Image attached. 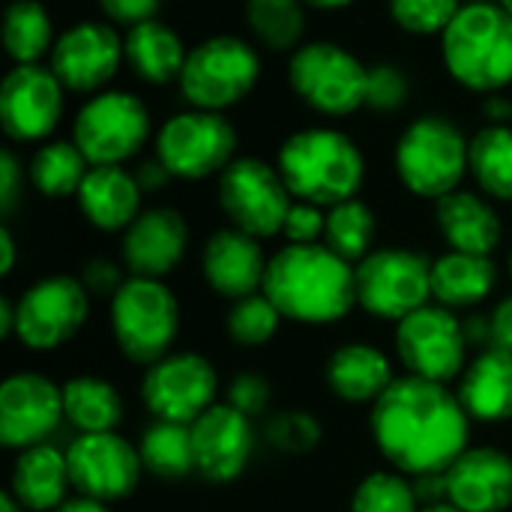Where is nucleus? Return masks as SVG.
Returning a JSON list of instances; mask_svg holds the SVG:
<instances>
[{"instance_id": "obj_1", "label": "nucleus", "mask_w": 512, "mask_h": 512, "mask_svg": "<svg viewBox=\"0 0 512 512\" xmlns=\"http://www.w3.org/2000/svg\"><path fill=\"white\" fill-rule=\"evenodd\" d=\"M471 423L447 384L414 375L396 378L369 414L378 453L405 477L444 474L471 447Z\"/></svg>"}, {"instance_id": "obj_2", "label": "nucleus", "mask_w": 512, "mask_h": 512, "mask_svg": "<svg viewBox=\"0 0 512 512\" xmlns=\"http://www.w3.org/2000/svg\"><path fill=\"white\" fill-rule=\"evenodd\" d=\"M264 294L285 321L327 327L357 306V267L324 243L285 246L267 264Z\"/></svg>"}, {"instance_id": "obj_3", "label": "nucleus", "mask_w": 512, "mask_h": 512, "mask_svg": "<svg viewBox=\"0 0 512 512\" xmlns=\"http://www.w3.org/2000/svg\"><path fill=\"white\" fill-rule=\"evenodd\" d=\"M276 168L294 201H309L324 210L357 198L366 183L360 144L336 126L291 132L276 153Z\"/></svg>"}, {"instance_id": "obj_4", "label": "nucleus", "mask_w": 512, "mask_h": 512, "mask_svg": "<svg viewBox=\"0 0 512 512\" xmlns=\"http://www.w3.org/2000/svg\"><path fill=\"white\" fill-rule=\"evenodd\" d=\"M447 75L471 93H501L512 84V15L498 0L462 3L441 36Z\"/></svg>"}, {"instance_id": "obj_5", "label": "nucleus", "mask_w": 512, "mask_h": 512, "mask_svg": "<svg viewBox=\"0 0 512 512\" xmlns=\"http://www.w3.org/2000/svg\"><path fill=\"white\" fill-rule=\"evenodd\" d=\"M471 138L444 114H420L411 120L393 150L399 183L426 201L456 192L468 174Z\"/></svg>"}, {"instance_id": "obj_6", "label": "nucleus", "mask_w": 512, "mask_h": 512, "mask_svg": "<svg viewBox=\"0 0 512 512\" xmlns=\"http://www.w3.org/2000/svg\"><path fill=\"white\" fill-rule=\"evenodd\" d=\"M108 324L117 351L135 366H153L171 354L180 333V303L162 279L129 276L108 300Z\"/></svg>"}, {"instance_id": "obj_7", "label": "nucleus", "mask_w": 512, "mask_h": 512, "mask_svg": "<svg viewBox=\"0 0 512 512\" xmlns=\"http://www.w3.org/2000/svg\"><path fill=\"white\" fill-rule=\"evenodd\" d=\"M261 81V54L234 33H216L189 48L180 72V96L201 111H228L240 105Z\"/></svg>"}, {"instance_id": "obj_8", "label": "nucleus", "mask_w": 512, "mask_h": 512, "mask_svg": "<svg viewBox=\"0 0 512 512\" xmlns=\"http://www.w3.org/2000/svg\"><path fill=\"white\" fill-rule=\"evenodd\" d=\"M369 66L339 42L312 39L288 57V87L321 117H351L366 108Z\"/></svg>"}, {"instance_id": "obj_9", "label": "nucleus", "mask_w": 512, "mask_h": 512, "mask_svg": "<svg viewBox=\"0 0 512 512\" xmlns=\"http://www.w3.org/2000/svg\"><path fill=\"white\" fill-rule=\"evenodd\" d=\"M153 156L174 180L219 177L237 159V129L219 111L189 108L159 126Z\"/></svg>"}, {"instance_id": "obj_10", "label": "nucleus", "mask_w": 512, "mask_h": 512, "mask_svg": "<svg viewBox=\"0 0 512 512\" xmlns=\"http://www.w3.org/2000/svg\"><path fill=\"white\" fill-rule=\"evenodd\" d=\"M150 126V108L141 96L129 90H102L78 108L72 141L90 165H123L144 150Z\"/></svg>"}, {"instance_id": "obj_11", "label": "nucleus", "mask_w": 512, "mask_h": 512, "mask_svg": "<svg viewBox=\"0 0 512 512\" xmlns=\"http://www.w3.org/2000/svg\"><path fill=\"white\" fill-rule=\"evenodd\" d=\"M432 261L423 252L387 246L357 264V306L381 321H402L429 306Z\"/></svg>"}, {"instance_id": "obj_12", "label": "nucleus", "mask_w": 512, "mask_h": 512, "mask_svg": "<svg viewBox=\"0 0 512 512\" xmlns=\"http://www.w3.org/2000/svg\"><path fill=\"white\" fill-rule=\"evenodd\" d=\"M216 195L231 228H240L258 240L282 234L285 216L294 204L279 168L258 156H237L219 174Z\"/></svg>"}, {"instance_id": "obj_13", "label": "nucleus", "mask_w": 512, "mask_h": 512, "mask_svg": "<svg viewBox=\"0 0 512 512\" xmlns=\"http://www.w3.org/2000/svg\"><path fill=\"white\" fill-rule=\"evenodd\" d=\"M396 357L414 378H426L435 384H450L462 378L468 339L462 321L453 309L441 303H429L396 324Z\"/></svg>"}, {"instance_id": "obj_14", "label": "nucleus", "mask_w": 512, "mask_h": 512, "mask_svg": "<svg viewBox=\"0 0 512 512\" xmlns=\"http://www.w3.org/2000/svg\"><path fill=\"white\" fill-rule=\"evenodd\" d=\"M15 339L27 351H57L72 342L90 315V294L81 279L45 276L15 300Z\"/></svg>"}, {"instance_id": "obj_15", "label": "nucleus", "mask_w": 512, "mask_h": 512, "mask_svg": "<svg viewBox=\"0 0 512 512\" xmlns=\"http://www.w3.org/2000/svg\"><path fill=\"white\" fill-rule=\"evenodd\" d=\"M219 375L216 366L192 351L168 354L159 363L147 366L141 378L144 408L165 423L192 426L201 414L216 405Z\"/></svg>"}, {"instance_id": "obj_16", "label": "nucleus", "mask_w": 512, "mask_h": 512, "mask_svg": "<svg viewBox=\"0 0 512 512\" xmlns=\"http://www.w3.org/2000/svg\"><path fill=\"white\" fill-rule=\"evenodd\" d=\"M66 90L45 63L12 66L0 84V129L15 144H45L60 126Z\"/></svg>"}, {"instance_id": "obj_17", "label": "nucleus", "mask_w": 512, "mask_h": 512, "mask_svg": "<svg viewBox=\"0 0 512 512\" xmlns=\"http://www.w3.org/2000/svg\"><path fill=\"white\" fill-rule=\"evenodd\" d=\"M72 489L81 498H93L102 504H117L135 495L144 465L135 444L120 438L117 432L78 435L66 447Z\"/></svg>"}, {"instance_id": "obj_18", "label": "nucleus", "mask_w": 512, "mask_h": 512, "mask_svg": "<svg viewBox=\"0 0 512 512\" xmlns=\"http://www.w3.org/2000/svg\"><path fill=\"white\" fill-rule=\"evenodd\" d=\"M123 60L126 54L117 27L108 21L84 18L57 36L48 66L66 93L96 96L117 75Z\"/></svg>"}, {"instance_id": "obj_19", "label": "nucleus", "mask_w": 512, "mask_h": 512, "mask_svg": "<svg viewBox=\"0 0 512 512\" xmlns=\"http://www.w3.org/2000/svg\"><path fill=\"white\" fill-rule=\"evenodd\" d=\"M63 420V387L51 378L18 372L0 384V444L6 450L21 453L48 444Z\"/></svg>"}, {"instance_id": "obj_20", "label": "nucleus", "mask_w": 512, "mask_h": 512, "mask_svg": "<svg viewBox=\"0 0 512 512\" xmlns=\"http://www.w3.org/2000/svg\"><path fill=\"white\" fill-rule=\"evenodd\" d=\"M192 447L195 474L213 486H225L249 468L255 453V426L228 402H216L192 423Z\"/></svg>"}, {"instance_id": "obj_21", "label": "nucleus", "mask_w": 512, "mask_h": 512, "mask_svg": "<svg viewBox=\"0 0 512 512\" xmlns=\"http://www.w3.org/2000/svg\"><path fill=\"white\" fill-rule=\"evenodd\" d=\"M189 249V225L174 207H147L123 231V267L129 276L165 279L180 267Z\"/></svg>"}, {"instance_id": "obj_22", "label": "nucleus", "mask_w": 512, "mask_h": 512, "mask_svg": "<svg viewBox=\"0 0 512 512\" xmlns=\"http://www.w3.org/2000/svg\"><path fill=\"white\" fill-rule=\"evenodd\" d=\"M267 264L270 258H264L261 240L240 228L213 231L201 249V276L207 288L231 303L264 291Z\"/></svg>"}, {"instance_id": "obj_23", "label": "nucleus", "mask_w": 512, "mask_h": 512, "mask_svg": "<svg viewBox=\"0 0 512 512\" xmlns=\"http://www.w3.org/2000/svg\"><path fill=\"white\" fill-rule=\"evenodd\" d=\"M447 501L462 512L512 507V456L498 447H468L447 468Z\"/></svg>"}, {"instance_id": "obj_24", "label": "nucleus", "mask_w": 512, "mask_h": 512, "mask_svg": "<svg viewBox=\"0 0 512 512\" xmlns=\"http://www.w3.org/2000/svg\"><path fill=\"white\" fill-rule=\"evenodd\" d=\"M141 186L123 165H93L75 195L81 216L105 234L126 231L141 216Z\"/></svg>"}, {"instance_id": "obj_25", "label": "nucleus", "mask_w": 512, "mask_h": 512, "mask_svg": "<svg viewBox=\"0 0 512 512\" xmlns=\"http://www.w3.org/2000/svg\"><path fill=\"white\" fill-rule=\"evenodd\" d=\"M393 381L390 357L369 342H348L324 363V384L345 405H375Z\"/></svg>"}, {"instance_id": "obj_26", "label": "nucleus", "mask_w": 512, "mask_h": 512, "mask_svg": "<svg viewBox=\"0 0 512 512\" xmlns=\"http://www.w3.org/2000/svg\"><path fill=\"white\" fill-rule=\"evenodd\" d=\"M435 222L453 252L492 255L504 237V222L498 210L483 195L468 189H456L435 201Z\"/></svg>"}, {"instance_id": "obj_27", "label": "nucleus", "mask_w": 512, "mask_h": 512, "mask_svg": "<svg viewBox=\"0 0 512 512\" xmlns=\"http://www.w3.org/2000/svg\"><path fill=\"white\" fill-rule=\"evenodd\" d=\"M459 402L474 423H507L512 420V354L486 348L480 351L459 378Z\"/></svg>"}, {"instance_id": "obj_28", "label": "nucleus", "mask_w": 512, "mask_h": 512, "mask_svg": "<svg viewBox=\"0 0 512 512\" xmlns=\"http://www.w3.org/2000/svg\"><path fill=\"white\" fill-rule=\"evenodd\" d=\"M72 489L69 462L66 453L54 444H39L30 450H21L12 474H9V492L27 512H54L66 504V492Z\"/></svg>"}, {"instance_id": "obj_29", "label": "nucleus", "mask_w": 512, "mask_h": 512, "mask_svg": "<svg viewBox=\"0 0 512 512\" xmlns=\"http://www.w3.org/2000/svg\"><path fill=\"white\" fill-rule=\"evenodd\" d=\"M123 54H126V66L132 69V75L138 81L165 87V84L180 81L189 48L171 24L150 18V21L126 30Z\"/></svg>"}, {"instance_id": "obj_30", "label": "nucleus", "mask_w": 512, "mask_h": 512, "mask_svg": "<svg viewBox=\"0 0 512 512\" xmlns=\"http://www.w3.org/2000/svg\"><path fill=\"white\" fill-rule=\"evenodd\" d=\"M498 288V264L492 255L447 252L432 261V297L447 309H474Z\"/></svg>"}, {"instance_id": "obj_31", "label": "nucleus", "mask_w": 512, "mask_h": 512, "mask_svg": "<svg viewBox=\"0 0 512 512\" xmlns=\"http://www.w3.org/2000/svg\"><path fill=\"white\" fill-rule=\"evenodd\" d=\"M63 414L78 435L114 432L123 423V399L111 381L78 375L63 384Z\"/></svg>"}, {"instance_id": "obj_32", "label": "nucleus", "mask_w": 512, "mask_h": 512, "mask_svg": "<svg viewBox=\"0 0 512 512\" xmlns=\"http://www.w3.org/2000/svg\"><path fill=\"white\" fill-rule=\"evenodd\" d=\"M90 168L93 165L72 138H51L39 144L36 153L30 156L27 180L45 198H72L78 195Z\"/></svg>"}, {"instance_id": "obj_33", "label": "nucleus", "mask_w": 512, "mask_h": 512, "mask_svg": "<svg viewBox=\"0 0 512 512\" xmlns=\"http://www.w3.org/2000/svg\"><path fill=\"white\" fill-rule=\"evenodd\" d=\"M54 42H57L54 18L42 0L9 3L6 18H3V48L15 66L42 63V57H51Z\"/></svg>"}, {"instance_id": "obj_34", "label": "nucleus", "mask_w": 512, "mask_h": 512, "mask_svg": "<svg viewBox=\"0 0 512 512\" xmlns=\"http://www.w3.org/2000/svg\"><path fill=\"white\" fill-rule=\"evenodd\" d=\"M468 174L480 192L512 204V126H483L471 138Z\"/></svg>"}, {"instance_id": "obj_35", "label": "nucleus", "mask_w": 512, "mask_h": 512, "mask_svg": "<svg viewBox=\"0 0 512 512\" xmlns=\"http://www.w3.org/2000/svg\"><path fill=\"white\" fill-rule=\"evenodd\" d=\"M138 453H141L144 471L159 480H183L195 474L192 426L156 420L141 432Z\"/></svg>"}, {"instance_id": "obj_36", "label": "nucleus", "mask_w": 512, "mask_h": 512, "mask_svg": "<svg viewBox=\"0 0 512 512\" xmlns=\"http://www.w3.org/2000/svg\"><path fill=\"white\" fill-rule=\"evenodd\" d=\"M246 24L264 51L288 54L303 45L306 3L303 0H246Z\"/></svg>"}, {"instance_id": "obj_37", "label": "nucleus", "mask_w": 512, "mask_h": 512, "mask_svg": "<svg viewBox=\"0 0 512 512\" xmlns=\"http://www.w3.org/2000/svg\"><path fill=\"white\" fill-rule=\"evenodd\" d=\"M375 237H378V219L366 201L351 198L327 210V228L321 243L339 258H345L348 264L357 267L366 255H372Z\"/></svg>"}, {"instance_id": "obj_38", "label": "nucleus", "mask_w": 512, "mask_h": 512, "mask_svg": "<svg viewBox=\"0 0 512 512\" xmlns=\"http://www.w3.org/2000/svg\"><path fill=\"white\" fill-rule=\"evenodd\" d=\"M282 321H285L282 312L261 291V294H252V297H243V300L231 303L225 330H228L234 345H240V348H261V345L276 339Z\"/></svg>"}, {"instance_id": "obj_39", "label": "nucleus", "mask_w": 512, "mask_h": 512, "mask_svg": "<svg viewBox=\"0 0 512 512\" xmlns=\"http://www.w3.org/2000/svg\"><path fill=\"white\" fill-rule=\"evenodd\" d=\"M414 483L405 474L375 471L357 483L348 512H420Z\"/></svg>"}, {"instance_id": "obj_40", "label": "nucleus", "mask_w": 512, "mask_h": 512, "mask_svg": "<svg viewBox=\"0 0 512 512\" xmlns=\"http://www.w3.org/2000/svg\"><path fill=\"white\" fill-rule=\"evenodd\" d=\"M264 441L282 456H306L321 447L324 441V426L312 411L303 408H288L276 411L264 423Z\"/></svg>"}, {"instance_id": "obj_41", "label": "nucleus", "mask_w": 512, "mask_h": 512, "mask_svg": "<svg viewBox=\"0 0 512 512\" xmlns=\"http://www.w3.org/2000/svg\"><path fill=\"white\" fill-rule=\"evenodd\" d=\"M390 18L411 36H444L462 9V0H387Z\"/></svg>"}, {"instance_id": "obj_42", "label": "nucleus", "mask_w": 512, "mask_h": 512, "mask_svg": "<svg viewBox=\"0 0 512 512\" xmlns=\"http://www.w3.org/2000/svg\"><path fill=\"white\" fill-rule=\"evenodd\" d=\"M411 99V78L396 63L369 66L366 78V108L375 114H396Z\"/></svg>"}, {"instance_id": "obj_43", "label": "nucleus", "mask_w": 512, "mask_h": 512, "mask_svg": "<svg viewBox=\"0 0 512 512\" xmlns=\"http://www.w3.org/2000/svg\"><path fill=\"white\" fill-rule=\"evenodd\" d=\"M270 399H273V387L264 375L258 372H243V375H234L228 390H225V402L246 414L249 420L255 417H264L270 411Z\"/></svg>"}, {"instance_id": "obj_44", "label": "nucleus", "mask_w": 512, "mask_h": 512, "mask_svg": "<svg viewBox=\"0 0 512 512\" xmlns=\"http://www.w3.org/2000/svg\"><path fill=\"white\" fill-rule=\"evenodd\" d=\"M324 228H327V210L309 201H294L282 234L291 246H309V243H321L324 240Z\"/></svg>"}, {"instance_id": "obj_45", "label": "nucleus", "mask_w": 512, "mask_h": 512, "mask_svg": "<svg viewBox=\"0 0 512 512\" xmlns=\"http://www.w3.org/2000/svg\"><path fill=\"white\" fill-rule=\"evenodd\" d=\"M96 3H99V12L105 15L108 24L126 27V30L156 18L159 6H162V0H96Z\"/></svg>"}, {"instance_id": "obj_46", "label": "nucleus", "mask_w": 512, "mask_h": 512, "mask_svg": "<svg viewBox=\"0 0 512 512\" xmlns=\"http://www.w3.org/2000/svg\"><path fill=\"white\" fill-rule=\"evenodd\" d=\"M126 279L129 276H123L120 264H114L108 258H93L81 270V285L87 288V294L90 297H105V300H111L123 288Z\"/></svg>"}, {"instance_id": "obj_47", "label": "nucleus", "mask_w": 512, "mask_h": 512, "mask_svg": "<svg viewBox=\"0 0 512 512\" xmlns=\"http://www.w3.org/2000/svg\"><path fill=\"white\" fill-rule=\"evenodd\" d=\"M24 189V171L12 150L0 153V210L9 216L18 204V195Z\"/></svg>"}, {"instance_id": "obj_48", "label": "nucleus", "mask_w": 512, "mask_h": 512, "mask_svg": "<svg viewBox=\"0 0 512 512\" xmlns=\"http://www.w3.org/2000/svg\"><path fill=\"white\" fill-rule=\"evenodd\" d=\"M489 324H492V345L489 348L512 354V294L492 309Z\"/></svg>"}, {"instance_id": "obj_49", "label": "nucleus", "mask_w": 512, "mask_h": 512, "mask_svg": "<svg viewBox=\"0 0 512 512\" xmlns=\"http://www.w3.org/2000/svg\"><path fill=\"white\" fill-rule=\"evenodd\" d=\"M132 174H135V180H138V186H141V192H144V195H150V192H162V189L174 180V177H171V171H168L156 156H153V159H144Z\"/></svg>"}, {"instance_id": "obj_50", "label": "nucleus", "mask_w": 512, "mask_h": 512, "mask_svg": "<svg viewBox=\"0 0 512 512\" xmlns=\"http://www.w3.org/2000/svg\"><path fill=\"white\" fill-rule=\"evenodd\" d=\"M411 480H414V492H417L420 507L447 501V471L444 474H423V477H411Z\"/></svg>"}, {"instance_id": "obj_51", "label": "nucleus", "mask_w": 512, "mask_h": 512, "mask_svg": "<svg viewBox=\"0 0 512 512\" xmlns=\"http://www.w3.org/2000/svg\"><path fill=\"white\" fill-rule=\"evenodd\" d=\"M483 111H486V120H489L492 126H510L512 102L504 96V93H492V96H486Z\"/></svg>"}, {"instance_id": "obj_52", "label": "nucleus", "mask_w": 512, "mask_h": 512, "mask_svg": "<svg viewBox=\"0 0 512 512\" xmlns=\"http://www.w3.org/2000/svg\"><path fill=\"white\" fill-rule=\"evenodd\" d=\"M0 273L3 276H9L12 273V267H15V240H12V231L3 225L0 228Z\"/></svg>"}, {"instance_id": "obj_53", "label": "nucleus", "mask_w": 512, "mask_h": 512, "mask_svg": "<svg viewBox=\"0 0 512 512\" xmlns=\"http://www.w3.org/2000/svg\"><path fill=\"white\" fill-rule=\"evenodd\" d=\"M15 303L12 297H0V339H12L15 336Z\"/></svg>"}, {"instance_id": "obj_54", "label": "nucleus", "mask_w": 512, "mask_h": 512, "mask_svg": "<svg viewBox=\"0 0 512 512\" xmlns=\"http://www.w3.org/2000/svg\"><path fill=\"white\" fill-rule=\"evenodd\" d=\"M54 512H111L108 510V504H102V501H93V498H69L66 504H60Z\"/></svg>"}, {"instance_id": "obj_55", "label": "nucleus", "mask_w": 512, "mask_h": 512, "mask_svg": "<svg viewBox=\"0 0 512 512\" xmlns=\"http://www.w3.org/2000/svg\"><path fill=\"white\" fill-rule=\"evenodd\" d=\"M306 9H318V12H336V9H345L351 6L354 0H303Z\"/></svg>"}, {"instance_id": "obj_56", "label": "nucleus", "mask_w": 512, "mask_h": 512, "mask_svg": "<svg viewBox=\"0 0 512 512\" xmlns=\"http://www.w3.org/2000/svg\"><path fill=\"white\" fill-rule=\"evenodd\" d=\"M0 512H27L15 498H12V492L6 489L3 495H0Z\"/></svg>"}, {"instance_id": "obj_57", "label": "nucleus", "mask_w": 512, "mask_h": 512, "mask_svg": "<svg viewBox=\"0 0 512 512\" xmlns=\"http://www.w3.org/2000/svg\"><path fill=\"white\" fill-rule=\"evenodd\" d=\"M420 512H462L456 504H450V501H441V504H429V507H423Z\"/></svg>"}, {"instance_id": "obj_58", "label": "nucleus", "mask_w": 512, "mask_h": 512, "mask_svg": "<svg viewBox=\"0 0 512 512\" xmlns=\"http://www.w3.org/2000/svg\"><path fill=\"white\" fill-rule=\"evenodd\" d=\"M498 3H501V6H504V9L512 15V0H498Z\"/></svg>"}, {"instance_id": "obj_59", "label": "nucleus", "mask_w": 512, "mask_h": 512, "mask_svg": "<svg viewBox=\"0 0 512 512\" xmlns=\"http://www.w3.org/2000/svg\"><path fill=\"white\" fill-rule=\"evenodd\" d=\"M510 276H512V252H510Z\"/></svg>"}]
</instances>
